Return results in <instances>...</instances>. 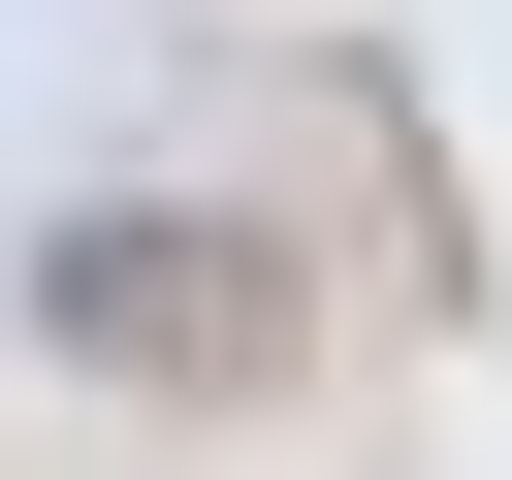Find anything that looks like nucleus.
<instances>
[{
    "label": "nucleus",
    "mask_w": 512,
    "mask_h": 480,
    "mask_svg": "<svg viewBox=\"0 0 512 480\" xmlns=\"http://www.w3.org/2000/svg\"><path fill=\"white\" fill-rule=\"evenodd\" d=\"M32 352L128 384V416H256V384L320 352V288H288V224H224V192H96V224H32Z\"/></svg>",
    "instance_id": "f257e3e1"
}]
</instances>
